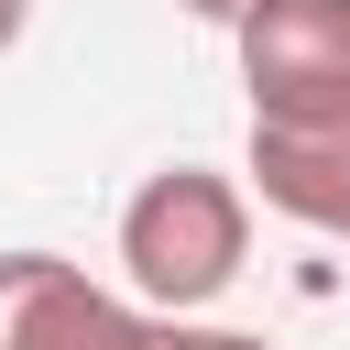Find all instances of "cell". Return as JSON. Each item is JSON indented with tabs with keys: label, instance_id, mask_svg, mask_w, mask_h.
I'll return each instance as SVG.
<instances>
[{
	"label": "cell",
	"instance_id": "6da1fadb",
	"mask_svg": "<svg viewBox=\"0 0 350 350\" xmlns=\"http://www.w3.org/2000/svg\"><path fill=\"white\" fill-rule=\"evenodd\" d=\"M252 262V186L219 175V164H164L131 186L120 208V273H131V306L153 317H197L241 284Z\"/></svg>",
	"mask_w": 350,
	"mask_h": 350
},
{
	"label": "cell",
	"instance_id": "7a4b0ae2",
	"mask_svg": "<svg viewBox=\"0 0 350 350\" xmlns=\"http://www.w3.org/2000/svg\"><path fill=\"white\" fill-rule=\"evenodd\" d=\"M230 55L262 131H350V0H252Z\"/></svg>",
	"mask_w": 350,
	"mask_h": 350
},
{
	"label": "cell",
	"instance_id": "3957f363",
	"mask_svg": "<svg viewBox=\"0 0 350 350\" xmlns=\"http://www.w3.org/2000/svg\"><path fill=\"white\" fill-rule=\"evenodd\" d=\"M131 295L77 273L66 252H0V350H120Z\"/></svg>",
	"mask_w": 350,
	"mask_h": 350
},
{
	"label": "cell",
	"instance_id": "277c9868",
	"mask_svg": "<svg viewBox=\"0 0 350 350\" xmlns=\"http://www.w3.org/2000/svg\"><path fill=\"white\" fill-rule=\"evenodd\" d=\"M241 186H252L273 219H295V230H317V241H350V131H262V120H252Z\"/></svg>",
	"mask_w": 350,
	"mask_h": 350
},
{
	"label": "cell",
	"instance_id": "5b68a950",
	"mask_svg": "<svg viewBox=\"0 0 350 350\" xmlns=\"http://www.w3.org/2000/svg\"><path fill=\"white\" fill-rule=\"evenodd\" d=\"M120 350H208V328H197V317H153V306H131Z\"/></svg>",
	"mask_w": 350,
	"mask_h": 350
},
{
	"label": "cell",
	"instance_id": "8992f818",
	"mask_svg": "<svg viewBox=\"0 0 350 350\" xmlns=\"http://www.w3.org/2000/svg\"><path fill=\"white\" fill-rule=\"evenodd\" d=\"M175 11H197V22H219V33H230V22L252 11V0H175Z\"/></svg>",
	"mask_w": 350,
	"mask_h": 350
},
{
	"label": "cell",
	"instance_id": "52a82bcc",
	"mask_svg": "<svg viewBox=\"0 0 350 350\" xmlns=\"http://www.w3.org/2000/svg\"><path fill=\"white\" fill-rule=\"evenodd\" d=\"M22 22H33V0H0V55L22 44Z\"/></svg>",
	"mask_w": 350,
	"mask_h": 350
},
{
	"label": "cell",
	"instance_id": "ba28073f",
	"mask_svg": "<svg viewBox=\"0 0 350 350\" xmlns=\"http://www.w3.org/2000/svg\"><path fill=\"white\" fill-rule=\"evenodd\" d=\"M208 350H273V339H252V328H208Z\"/></svg>",
	"mask_w": 350,
	"mask_h": 350
}]
</instances>
